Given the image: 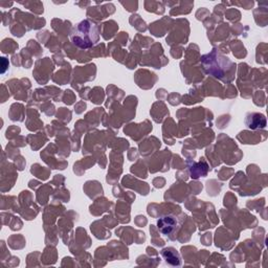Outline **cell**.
Listing matches in <instances>:
<instances>
[{
  "label": "cell",
  "instance_id": "obj_4",
  "mask_svg": "<svg viewBox=\"0 0 268 268\" xmlns=\"http://www.w3.org/2000/svg\"><path fill=\"white\" fill-rule=\"evenodd\" d=\"M162 256L164 258L165 262H167L169 265L172 266H180L181 265V260L179 254L174 250L173 247H168L164 248V250L162 252Z\"/></svg>",
  "mask_w": 268,
  "mask_h": 268
},
{
  "label": "cell",
  "instance_id": "obj_5",
  "mask_svg": "<svg viewBox=\"0 0 268 268\" xmlns=\"http://www.w3.org/2000/svg\"><path fill=\"white\" fill-rule=\"evenodd\" d=\"M122 4L128 11H136L137 10V5H138L137 2H126V3L122 2Z\"/></svg>",
  "mask_w": 268,
  "mask_h": 268
},
{
  "label": "cell",
  "instance_id": "obj_3",
  "mask_svg": "<svg viewBox=\"0 0 268 268\" xmlns=\"http://www.w3.org/2000/svg\"><path fill=\"white\" fill-rule=\"evenodd\" d=\"M245 124L253 130L259 128H265L266 127V118L262 113H248L245 119Z\"/></svg>",
  "mask_w": 268,
  "mask_h": 268
},
{
  "label": "cell",
  "instance_id": "obj_1",
  "mask_svg": "<svg viewBox=\"0 0 268 268\" xmlns=\"http://www.w3.org/2000/svg\"><path fill=\"white\" fill-rule=\"evenodd\" d=\"M72 41L75 46L87 49L99 41L98 27L89 20L81 21L74 29L72 33Z\"/></svg>",
  "mask_w": 268,
  "mask_h": 268
},
{
  "label": "cell",
  "instance_id": "obj_2",
  "mask_svg": "<svg viewBox=\"0 0 268 268\" xmlns=\"http://www.w3.org/2000/svg\"><path fill=\"white\" fill-rule=\"evenodd\" d=\"M178 224H179V222H178L177 218L172 215H165L162 218H159L157 221V227L159 232L164 236H169V237L177 231Z\"/></svg>",
  "mask_w": 268,
  "mask_h": 268
}]
</instances>
